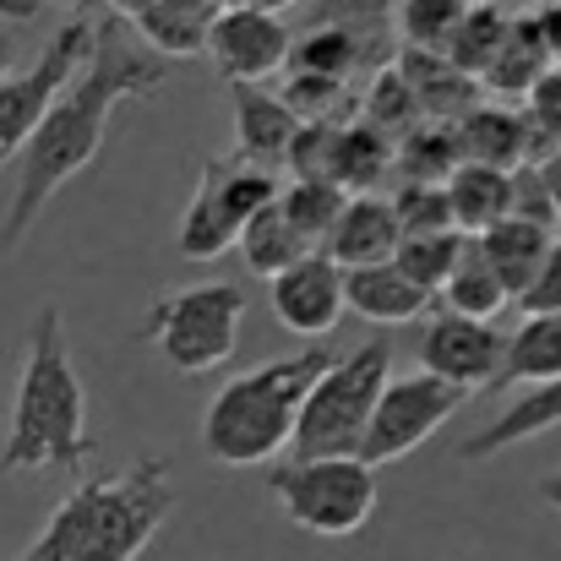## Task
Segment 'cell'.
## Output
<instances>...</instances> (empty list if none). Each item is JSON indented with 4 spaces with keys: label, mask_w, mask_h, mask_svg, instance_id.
I'll return each instance as SVG.
<instances>
[{
    "label": "cell",
    "mask_w": 561,
    "mask_h": 561,
    "mask_svg": "<svg viewBox=\"0 0 561 561\" xmlns=\"http://www.w3.org/2000/svg\"><path fill=\"white\" fill-rule=\"evenodd\" d=\"M240 322H245V289L229 278H207L159 295L142 322V339L175 376H202L229 366V355L240 350Z\"/></svg>",
    "instance_id": "6"
},
{
    "label": "cell",
    "mask_w": 561,
    "mask_h": 561,
    "mask_svg": "<svg viewBox=\"0 0 561 561\" xmlns=\"http://www.w3.org/2000/svg\"><path fill=\"white\" fill-rule=\"evenodd\" d=\"M11 60H16V38H11V33L0 27V82L11 77Z\"/></svg>",
    "instance_id": "44"
},
{
    "label": "cell",
    "mask_w": 561,
    "mask_h": 561,
    "mask_svg": "<svg viewBox=\"0 0 561 561\" xmlns=\"http://www.w3.org/2000/svg\"><path fill=\"white\" fill-rule=\"evenodd\" d=\"M561 376V311H535L507 333V360L496 387H546Z\"/></svg>",
    "instance_id": "22"
},
{
    "label": "cell",
    "mask_w": 561,
    "mask_h": 561,
    "mask_svg": "<svg viewBox=\"0 0 561 561\" xmlns=\"http://www.w3.org/2000/svg\"><path fill=\"white\" fill-rule=\"evenodd\" d=\"M463 16H469V0H398V49L447 55Z\"/></svg>",
    "instance_id": "31"
},
{
    "label": "cell",
    "mask_w": 561,
    "mask_h": 561,
    "mask_svg": "<svg viewBox=\"0 0 561 561\" xmlns=\"http://www.w3.org/2000/svg\"><path fill=\"white\" fill-rule=\"evenodd\" d=\"M453 196V218L463 234H485L491 224L513 218V170H496V164H474L463 159L458 175L447 181Z\"/></svg>",
    "instance_id": "24"
},
{
    "label": "cell",
    "mask_w": 561,
    "mask_h": 561,
    "mask_svg": "<svg viewBox=\"0 0 561 561\" xmlns=\"http://www.w3.org/2000/svg\"><path fill=\"white\" fill-rule=\"evenodd\" d=\"M507 33H513V11L502 5V0H469V16L458 22V33H453V44H447V60L463 71V77H485V66L496 60V49L507 44Z\"/></svg>",
    "instance_id": "28"
},
{
    "label": "cell",
    "mask_w": 561,
    "mask_h": 561,
    "mask_svg": "<svg viewBox=\"0 0 561 561\" xmlns=\"http://www.w3.org/2000/svg\"><path fill=\"white\" fill-rule=\"evenodd\" d=\"M551 240H557V229H546V224L502 218V224H491V229L480 234V251H485V262L496 267V278L513 289V300H524V289L535 284V273H540Z\"/></svg>",
    "instance_id": "21"
},
{
    "label": "cell",
    "mask_w": 561,
    "mask_h": 561,
    "mask_svg": "<svg viewBox=\"0 0 561 561\" xmlns=\"http://www.w3.org/2000/svg\"><path fill=\"white\" fill-rule=\"evenodd\" d=\"M164 77H170L164 55L131 44L126 38V16H110L104 11L99 44H93L88 66L55 99L49 121L38 126V137L27 142V153L16 164V196H11L5 224H0V251H16L27 240V229L44 218V207L60 196V186L77 181L104 153V137H110L115 110L131 104V99H153L164 88Z\"/></svg>",
    "instance_id": "1"
},
{
    "label": "cell",
    "mask_w": 561,
    "mask_h": 561,
    "mask_svg": "<svg viewBox=\"0 0 561 561\" xmlns=\"http://www.w3.org/2000/svg\"><path fill=\"white\" fill-rule=\"evenodd\" d=\"M93 44H99V22H93V16H71V22L55 27V38L38 49L33 66H22V71H11V77L0 82V170L27 153V142H33L38 126L49 121L55 99H60V93L71 88V77L88 66Z\"/></svg>",
    "instance_id": "9"
},
{
    "label": "cell",
    "mask_w": 561,
    "mask_h": 561,
    "mask_svg": "<svg viewBox=\"0 0 561 561\" xmlns=\"http://www.w3.org/2000/svg\"><path fill=\"white\" fill-rule=\"evenodd\" d=\"M175 513V480L164 458H137L121 474L82 480L44 518L22 561H137Z\"/></svg>",
    "instance_id": "3"
},
{
    "label": "cell",
    "mask_w": 561,
    "mask_h": 561,
    "mask_svg": "<svg viewBox=\"0 0 561 561\" xmlns=\"http://www.w3.org/2000/svg\"><path fill=\"white\" fill-rule=\"evenodd\" d=\"M524 317H535V311H561V234L551 240V251H546V262H540V273H535V284L524 289Z\"/></svg>",
    "instance_id": "38"
},
{
    "label": "cell",
    "mask_w": 561,
    "mask_h": 561,
    "mask_svg": "<svg viewBox=\"0 0 561 561\" xmlns=\"http://www.w3.org/2000/svg\"><path fill=\"white\" fill-rule=\"evenodd\" d=\"M229 110H234V153L273 175L289 170V148L306 121L284 104V93L267 82H229Z\"/></svg>",
    "instance_id": "14"
},
{
    "label": "cell",
    "mask_w": 561,
    "mask_h": 561,
    "mask_svg": "<svg viewBox=\"0 0 561 561\" xmlns=\"http://www.w3.org/2000/svg\"><path fill=\"white\" fill-rule=\"evenodd\" d=\"M524 115H529V126H535V148H540V159L546 153H557L561 148V66L524 99Z\"/></svg>",
    "instance_id": "36"
},
{
    "label": "cell",
    "mask_w": 561,
    "mask_h": 561,
    "mask_svg": "<svg viewBox=\"0 0 561 561\" xmlns=\"http://www.w3.org/2000/svg\"><path fill=\"white\" fill-rule=\"evenodd\" d=\"M387 381H392V344L387 339H371V344L339 355L333 371L306 398L289 458H360Z\"/></svg>",
    "instance_id": "5"
},
{
    "label": "cell",
    "mask_w": 561,
    "mask_h": 561,
    "mask_svg": "<svg viewBox=\"0 0 561 561\" xmlns=\"http://www.w3.org/2000/svg\"><path fill=\"white\" fill-rule=\"evenodd\" d=\"M93 458L88 425V387L77 376L66 317L44 306L27 328V355L11 398V425L0 442V474H38V469H82Z\"/></svg>",
    "instance_id": "2"
},
{
    "label": "cell",
    "mask_w": 561,
    "mask_h": 561,
    "mask_svg": "<svg viewBox=\"0 0 561 561\" xmlns=\"http://www.w3.org/2000/svg\"><path fill=\"white\" fill-rule=\"evenodd\" d=\"M392 207H398V224H403V234H436V229H458L447 186H431V181H403V186L392 191Z\"/></svg>",
    "instance_id": "35"
},
{
    "label": "cell",
    "mask_w": 561,
    "mask_h": 561,
    "mask_svg": "<svg viewBox=\"0 0 561 561\" xmlns=\"http://www.w3.org/2000/svg\"><path fill=\"white\" fill-rule=\"evenodd\" d=\"M398 170V137H387L381 126H371L366 115L339 126V159H333V181L350 196L376 191L387 175Z\"/></svg>",
    "instance_id": "23"
},
{
    "label": "cell",
    "mask_w": 561,
    "mask_h": 561,
    "mask_svg": "<svg viewBox=\"0 0 561 561\" xmlns=\"http://www.w3.org/2000/svg\"><path fill=\"white\" fill-rule=\"evenodd\" d=\"M267 491L295 529L322 535V540L360 535L381 496L376 463L366 458H284L267 469Z\"/></svg>",
    "instance_id": "7"
},
{
    "label": "cell",
    "mask_w": 561,
    "mask_h": 561,
    "mask_svg": "<svg viewBox=\"0 0 561 561\" xmlns=\"http://www.w3.org/2000/svg\"><path fill=\"white\" fill-rule=\"evenodd\" d=\"M278 93H284V104L300 121H355L360 115V99H366L355 82L322 77V71H284Z\"/></svg>",
    "instance_id": "30"
},
{
    "label": "cell",
    "mask_w": 561,
    "mask_h": 561,
    "mask_svg": "<svg viewBox=\"0 0 561 561\" xmlns=\"http://www.w3.org/2000/svg\"><path fill=\"white\" fill-rule=\"evenodd\" d=\"M44 5L38 0H0V22H38Z\"/></svg>",
    "instance_id": "40"
},
{
    "label": "cell",
    "mask_w": 561,
    "mask_h": 561,
    "mask_svg": "<svg viewBox=\"0 0 561 561\" xmlns=\"http://www.w3.org/2000/svg\"><path fill=\"white\" fill-rule=\"evenodd\" d=\"M360 115L371 121V126H381L387 137H409L420 121H431L425 115V104H420V93L409 88V77L398 71V60L381 71V77H371V88H366V99H360Z\"/></svg>",
    "instance_id": "32"
},
{
    "label": "cell",
    "mask_w": 561,
    "mask_h": 561,
    "mask_svg": "<svg viewBox=\"0 0 561 561\" xmlns=\"http://www.w3.org/2000/svg\"><path fill=\"white\" fill-rule=\"evenodd\" d=\"M557 71V60L546 55V44L529 33V22L513 11V33H507V44L496 49V60L485 66V77H480V88H485V99H502V104H524L546 77Z\"/></svg>",
    "instance_id": "20"
},
{
    "label": "cell",
    "mask_w": 561,
    "mask_h": 561,
    "mask_svg": "<svg viewBox=\"0 0 561 561\" xmlns=\"http://www.w3.org/2000/svg\"><path fill=\"white\" fill-rule=\"evenodd\" d=\"M436 306V295L425 284H414L398 262H376V267H350V311L381 322V328H398V322H414Z\"/></svg>",
    "instance_id": "18"
},
{
    "label": "cell",
    "mask_w": 561,
    "mask_h": 561,
    "mask_svg": "<svg viewBox=\"0 0 561 561\" xmlns=\"http://www.w3.org/2000/svg\"><path fill=\"white\" fill-rule=\"evenodd\" d=\"M518 16L529 22V33L546 44V55L561 66V0H535V5H524Z\"/></svg>",
    "instance_id": "39"
},
{
    "label": "cell",
    "mask_w": 561,
    "mask_h": 561,
    "mask_svg": "<svg viewBox=\"0 0 561 561\" xmlns=\"http://www.w3.org/2000/svg\"><path fill=\"white\" fill-rule=\"evenodd\" d=\"M463 245H469V234L463 229H436V234H403V245H398V267L414 278V284H425L431 295H442V284L453 278V267H458V256H463Z\"/></svg>",
    "instance_id": "34"
},
{
    "label": "cell",
    "mask_w": 561,
    "mask_h": 561,
    "mask_svg": "<svg viewBox=\"0 0 561 561\" xmlns=\"http://www.w3.org/2000/svg\"><path fill=\"white\" fill-rule=\"evenodd\" d=\"M38 5H60L71 16H93V11H110V0H38Z\"/></svg>",
    "instance_id": "42"
},
{
    "label": "cell",
    "mask_w": 561,
    "mask_h": 561,
    "mask_svg": "<svg viewBox=\"0 0 561 561\" xmlns=\"http://www.w3.org/2000/svg\"><path fill=\"white\" fill-rule=\"evenodd\" d=\"M535 496H540L551 513H561V469H557V474H546V480L535 485Z\"/></svg>",
    "instance_id": "43"
},
{
    "label": "cell",
    "mask_w": 561,
    "mask_h": 561,
    "mask_svg": "<svg viewBox=\"0 0 561 561\" xmlns=\"http://www.w3.org/2000/svg\"><path fill=\"white\" fill-rule=\"evenodd\" d=\"M513 218H529V224H546V229H557V202H551V191H546V175H540V164H524V170H513Z\"/></svg>",
    "instance_id": "37"
},
{
    "label": "cell",
    "mask_w": 561,
    "mask_h": 561,
    "mask_svg": "<svg viewBox=\"0 0 561 561\" xmlns=\"http://www.w3.org/2000/svg\"><path fill=\"white\" fill-rule=\"evenodd\" d=\"M240 5H267V0H218V11H240Z\"/></svg>",
    "instance_id": "45"
},
{
    "label": "cell",
    "mask_w": 561,
    "mask_h": 561,
    "mask_svg": "<svg viewBox=\"0 0 561 561\" xmlns=\"http://www.w3.org/2000/svg\"><path fill=\"white\" fill-rule=\"evenodd\" d=\"M289 49H295V27L284 22V11L267 5H240V11H218L207 27V60L218 71V82H273L289 71Z\"/></svg>",
    "instance_id": "11"
},
{
    "label": "cell",
    "mask_w": 561,
    "mask_h": 561,
    "mask_svg": "<svg viewBox=\"0 0 561 561\" xmlns=\"http://www.w3.org/2000/svg\"><path fill=\"white\" fill-rule=\"evenodd\" d=\"M398 245H403V224H398V207H392V196H350V207H344V218L333 224V234H328V256L350 273V267H376V262H392L398 256Z\"/></svg>",
    "instance_id": "17"
},
{
    "label": "cell",
    "mask_w": 561,
    "mask_h": 561,
    "mask_svg": "<svg viewBox=\"0 0 561 561\" xmlns=\"http://www.w3.org/2000/svg\"><path fill=\"white\" fill-rule=\"evenodd\" d=\"M557 425H561V376L546 381V387H524V398H513L502 414H491L474 436L458 442V458L463 463H485V458H502V453H513V447H524V442H535V436H546Z\"/></svg>",
    "instance_id": "16"
},
{
    "label": "cell",
    "mask_w": 561,
    "mask_h": 561,
    "mask_svg": "<svg viewBox=\"0 0 561 561\" xmlns=\"http://www.w3.org/2000/svg\"><path fill=\"white\" fill-rule=\"evenodd\" d=\"M540 175H546V191H551V202H557V218H561V148L540 159Z\"/></svg>",
    "instance_id": "41"
},
{
    "label": "cell",
    "mask_w": 561,
    "mask_h": 561,
    "mask_svg": "<svg viewBox=\"0 0 561 561\" xmlns=\"http://www.w3.org/2000/svg\"><path fill=\"white\" fill-rule=\"evenodd\" d=\"M267 306L284 333H295L306 344H328V333L350 311V273L328 251H311L306 262H295L289 273H278L267 284Z\"/></svg>",
    "instance_id": "13"
},
{
    "label": "cell",
    "mask_w": 561,
    "mask_h": 561,
    "mask_svg": "<svg viewBox=\"0 0 561 561\" xmlns=\"http://www.w3.org/2000/svg\"><path fill=\"white\" fill-rule=\"evenodd\" d=\"M398 71L409 77V88L420 93V104H425L431 121H458V115H469V110L485 99V88H480L474 77H463L447 55L398 49Z\"/></svg>",
    "instance_id": "19"
},
{
    "label": "cell",
    "mask_w": 561,
    "mask_h": 561,
    "mask_svg": "<svg viewBox=\"0 0 561 561\" xmlns=\"http://www.w3.org/2000/svg\"><path fill=\"white\" fill-rule=\"evenodd\" d=\"M278 202H284V213H289V224L317 245H328V234H333V224L344 218V207H350V191L339 186V181H289V186L278 191Z\"/></svg>",
    "instance_id": "33"
},
{
    "label": "cell",
    "mask_w": 561,
    "mask_h": 561,
    "mask_svg": "<svg viewBox=\"0 0 561 561\" xmlns=\"http://www.w3.org/2000/svg\"><path fill=\"white\" fill-rule=\"evenodd\" d=\"M333 360H339L333 344H306L295 355H278V360L229 376L202 409V453L229 469H256V463L295 453L306 398L333 371Z\"/></svg>",
    "instance_id": "4"
},
{
    "label": "cell",
    "mask_w": 561,
    "mask_h": 561,
    "mask_svg": "<svg viewBox=\"0 0 561 561\" xmlns=\"http://www.w3.org/2000/svg\"><path fill=\"white\" fill-rule=\"evenodd\" d=\"M463 387L442 381L431 371H414V376H392L381 403H376V420H371V436H366V463H398L409 453H420L458 409H463Z\"/></svg>",
    "instance_id": "10"
},
{
    "label": "cell",
    "mask_w": 561,
    "mask_h": 561,
    "mask_svg": "<svg viewBox=\"0 0 561 561\" xmlns=\"http://www.w3.org/2000/svg\"><path fill=\"white\" fill-rule=\"evenodd\" d=\"M306 22H339L366 38L381 60H398V0H311Z\"/></svg>",
    "instance_id": "29"
},
{
    "label": "cell",
    "mask_w": 561,
    "mask_h": 561,
    "mask_svg": "<svg viewBox=\"0 0 561 561\" xmlns=\"http://www.w3.org/2000/svg\"><path fill=\"white\" fill-rule=\"evenodd\" d=\"M420 371L442 376L463 392H480V387H496L502 360H507V333H496L491 322H474V317H458V311H431L425 328H420Z\"/></svg>",
    "instance_id": "12"
},
{
    "label": "cell",
    "mask_w": 561,
    "mask_h": 561,
    "mask_svg": "<svg viewBox=\"0 0 561 561\" xmlns=\"http://www.w3.org/2000/svg\"><path fill=\"white\" fill-rule=\"evenodd\" d=\"M458 137H463V159H474V164H496V170L540 164L535 126H529L524 104L480 99L469 115H458Z\"/></svg>",
    "instance_id": "15"
},
{
    "label": "cell",
    "mask_w": 561,
    "mask_h": 561,
    "mask_svg": "<svg viewBox=\"0 0 561 561\" xmlns=\"http://www.w3.org/2000/svg\"><path fill=\"white\" fill-rule=\"evenodd\" d=\"M463 164V137L458 121H420L403 142H398V175L403 181H431L447 186Z\"/></svg>",
    "instance_id": "27"
},
{
    "label": "cell",
    "mask_w": 561,
    "mask_h": 561,
    "mask_svg": "<svg viewBox=\"0 0 561 561\" xmlns=\"http://www.w3.org/2000/svg\"><path fill=\"white\" fill-rule=\"evenodd\" d=\"M436 300H442V311H458V317H474V322H496L513 306V289L485 262L480 234H469V245H463V256H458V267H453V278L442 284Z\"/></svg>",
    "instance_id": "25"
},
{
    "label": "cell",
    "mask_w": 561,
    "mask_h": 561,
    "mask_svg": "<svg viewBox=\"0 0 561 561\" xmlns=\"http://www.w3.org/2000/svg\"><path fill=\"white\" fill-rule=\"evenodd\" d=\"M317 245L289 224V213H284V202H267L256 218H251V229L240 234V256H245V267L256 273V278H278V273H289L295 262H306Z\"/></svg>",
    "instance_id": "26"
},
{
    "label": "cell",
    "mask_w": 561,
    "mask_h": 561,
    "mask_svg": "<svg viewBox=\"0 0 561 561\" xmlns=\"http://www.w3.org/2000/svg\"><path fill=\"white\" fill-rule=\"evenodd\" d=\"M278 175L229 153V159H207L202 164V181L191 191L186 213H181V229H175V245L191 262H218L229 245H240V234L251 229V218L278 202Z\"/></svg>",
    "instance_id": "8"
}]
</instances>
